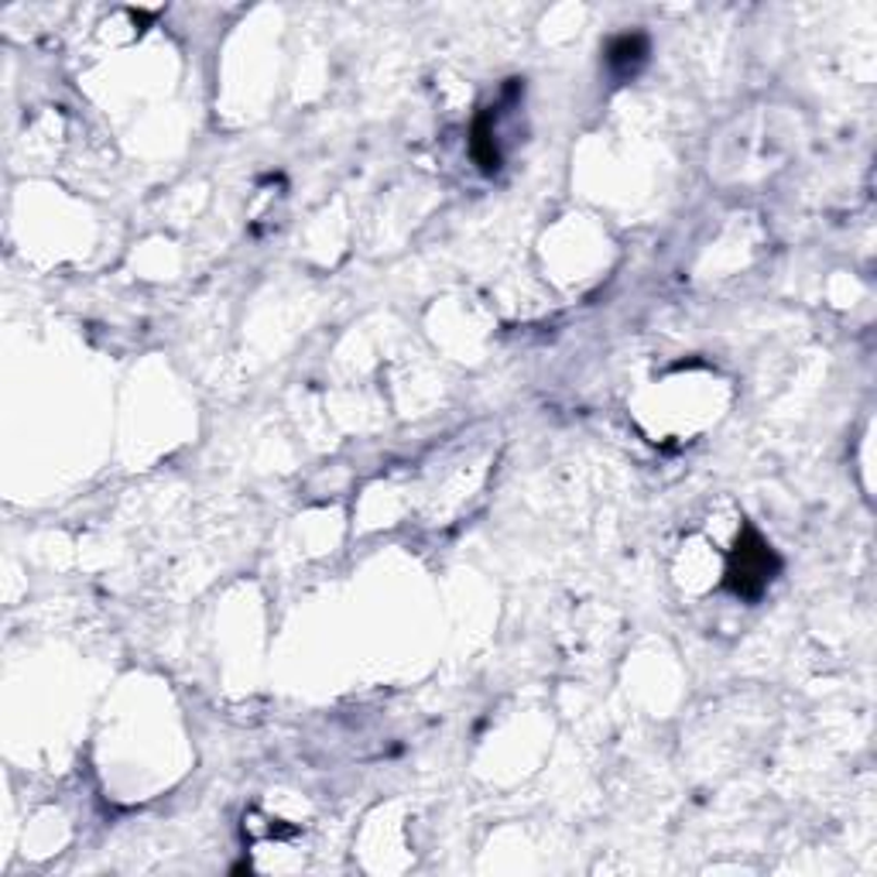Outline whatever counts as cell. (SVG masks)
Listing matches in <instances>:
<instances>
[{
    "label": "cell",
    "mask_w": 877,
    "mask_h": 877,
    "mask_svg": "<svg viewBox=\"0 0 877 877\" xmlns=\"http://www.w3.org/2000/svg\"><path fill=\"white\" fill-rule=\"evenodd\" d=\"M470 151H473L476 165L484 168V171H497L500 168V155H497V144H494V135H491V114H480L476 117Z\"/></svg>",
    "instance_id": "3957f363"
},
{
    "label": "cell",
    "mask_w": 877,
    "mask_h": 877,
    "mask_svg": "<svg viewBox=\"0 0 877 877\" xmlns=\"http://www.w3.org/2000/svg\"><path fill=\"white\" fill-rule=\"evenodd\" d=\"M648 59V38L645 35H621L607 46V65L618 79H631Z\"/></svg>",
    "instance_id": "7a4b0ae2"
},
{
    "label": "cell",
    "mask_w": 877,
    "mask_h": 877,
    "mask_svg": "<svg viewBox=\"0 0 877 877\" xmlns=\"http://www.w3.org/2000/svg\"><path fill=\"white\" fill-rule=\"evenodd\" d=\"M781 573V559L772 548V542H764L758 529L743 524L737 545L727 559V576H723V586L730 589L734 597L740 600H758L772 580Z\"/></svg>",
    "instance_id": "6da1fadb"
}]
</instances>
